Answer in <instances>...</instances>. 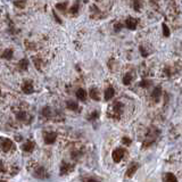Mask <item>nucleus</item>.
<instances>
[{
  "mask_svg": "<svg viewBox=\"0 0 182 182\" xmlns=\"http://www.w3.org/2000/svg\"><path fill=\"white\" fill-rule=\"evenodd\" d=\"M114 93H115V91L112 87H108L106 91H105V100H110L112 98L114 97Z\"/></svg>",
  "mask_w": 182,
  "mask_h": 182,
  "instance_id": "9",
  "label": "nucleus"
},
{
  "mask_svg": "<svg viewBox=\"0 0 182 182\" xmlns=\"http://www.w3.org/2000/svg\"><path fill=\"white\" fill-rule=\"evenodd\" d=\"M85 182H100V181L97 180V179H93V178H89V179H87V181Z\"/></svg>",
  "mask_w": 182,
  "mask_h": 182,
  "instance_id": "27",
  "label": "nucleus"
},
{
  "mask_svg": "<svg viewBox=\"0 0 182 182\" xmlns=\"http://www.w3.org/2000/svg\"><path fill=\"white\" fill-rule=\"evenodd\" d=\"M18 66H19V68L23 69V71H26L28 67V60L26 58H23V59H21L19 63H18Z\"/></svg>",
  "mask_w": 182,
  "mask_h": 182,
  "instance_id": "14",
  "label": "nucleus"
},
{
  "mask_svg": "<svg viewBox=\"0 0 182 182\" xmlns=\"http://www.w3.org/2000/svg\"><path fill=\"white\" fill-rule=\"evenodd\" d=\"M149 83H150V82H148V81H142L141 83H140V85H141V87H147V85H149Z\"/></svg>",
  "mask_w": 182,
  "mask_h": 182,
  "instance_id": "28",
  "label": "nucleus"
},
{
  "mask_svg": "<svg viewBox=\"0 0 182 182\" xmlns=\"http://www.w3.org/2000/svg\"><path fill=\"white\" fill-rule=\"evenodd\" d=\"M122 28H123V25H122L121 23H117V24H115V30H116V31H119V30H121Z\"/></svg>",
  "mask_w": 182,
  "mask_h": 182,
  "instance_id": "26",
  "label": "nucleus"
},
{
  "mask_svg": "<svg viewBox=\"0 0 182 182\" xmlns=\"http://www.w3.org/2000/svg\"><path fill=\"white\" fill-rule=\"evenodd\" d=\"M33 148H34L33 141H28V142H25V143L23 145L22 149L24 150V151H26V153H31V151L33 150Z\"/></svg>",
  "mask_w": 182,
  "mask_h": 182,
  "instance_id": "8",
  "label": "nucleus"
},
{
  "mask_svg": "<svg viewBox=\"0 0 182 182\" xmlns=\"http://www.w3.org/2000/svg\"><path fill=\"white\" fill-rule=\"evenodd\" d=\"M1 171H4V165H2V163L0 162V172H1Z\"/></svg>",
  "mask_w": 182,
  "mask_h": 182,
  "instance_id": "30",
  "label": "nucleus"
},
{
  "mask_svg": "<svg viewBox=\"0 0 182 182\" xmlns=\"http://www.w3.org/2000/svg\"><path fill=\"white\" fill-rule=\"evenodd\" d=\"M78 10H79V2H76V4L71 8V13H72V14H75Z\"/></svg>",
  "mask_w": 182,
  "mask_h": 182,
  "instance_id": "22",
  "label": "nucleus"
},
{
  "mask_svg": "<svg viewBox=\"0 0 182 182\" xmlns=\"http://www.w3.org/2000/svg\"><path fill=\"white\" fill-rule=\"evenodd\" d=\"M2 57L5 58V59H10L11 57H13V50L11 49H6L4 51V54H2Z\"/></svg>",
  "mask_w": 182,
  "mask_h": 182,
  "instance_id": "15",
  "label": "nucleus"
},
{
  "mask_svg": "<svg viewBox=\"0 0 182 182\" xmlns=\"http://www.w3.org/2000/svg\"><path fill=\"white\" fill-rule=\"evenodd\" d=\"M136 170H138V165L136 164H133L132 166H130L129 170L126 171V176H128V178H132V176L136 174Z\"/></svg>",
  "mask_w": 182,
  "mask_h": 182,
  "instance_id": "10",
  "label": "nucleus"
},
{
  "mask_svg": "<svg viewBox=\"0 0 182 182\" xmlns=\"http://www.w3.org/2000/svg\"><path fill=\"white\" fill-rule=\"evenodd\" d=\"M42 114H43L45 116H49V114H50V108H49V107L43 108V110H42Z\"/></svg>",
  "mask_w": 182,
  "mask_h": 182,
  "instance_id": "24",
  "label": "nucleus"
},
{
  "mask_svg": "<svg viewBox=\"0 0 182 182\" xmlns=\"http://www.w3.org/2000/svg\"><path fill=\"white\" fill-rule=\"evenodd\" d=\"M54 16H55V18H56V19H57V22H58V23H62V21H60V18H59V17L57 16V14H56V13H55V11H54Z\"/></svg>",
  "mask_w": 182,
  "mask_h": 182,
  "instance_id": "29",
  "label": "nucleus"
},
{
  "mask_svg": "<svg viewBox=\"0 0 182 182\" xmlns=\"http://www.w3.org/2000/svg\"><path fill=\"white\" fill-rule=\"evenodd\" d=\"M69 169H72V166L71 165H68V164H64L62 166V171H60V174H65V173H67V172H69Z\"/></svg>",
  "mask_w": 182,
  "mask_h": 182,
  "instance_id": "17",
  "label": "nucleus"
},
{
  "mask_svg": "<svg viewBox=\"0 0 182 182\" xmlns=\"http://www.w3.org/2000/svg\"><path fill=\"white\" fill-rule=\"evenodd\" d=\"M45 142L48 143V145H51L54 142L56 141V138H57V133L56 132H46L45 133Z\"/></svg>",
  "mask_w": 182,
  "mask_h": 182,
  "instance_id": "2",
  "label": "nucleus"
},
{
  "mask_svg": "<svg viewBox=\"0 0 182 182\" xmlns=\"http://www.w3.org/2000/svg\"><path fill=\"white\" fill-rule=\"evenodd\" d=\"M131 82V75L130 74H126L124 76V79H123V83H124L125 85H129Z\"/></svg>",
  "mask_w": 182,
  "mask_h": 182,
  "instance_id": "19",
  "label": "nucleus"
},
{
  "mask_svg": "<svg viewBox=\"0 0 182 182\" xmlns=\"http://www.w3.org/2000/svg\"><path fill=\"white\" fill-rule=\"evenodd\" d=\"M90 97L93 99V100H100V96H99V92H98V89L97 88H92L90 90Z\"/></svg>",
  "mask_w": 182,
  "mask_h": 182,
  "instance_id": "11",
  "label": "nucleus"
},
{
  "mask_svg": "<svg viewBox=\"0 0 182 182\" xmlns=\"http://www.w3.org/2000/svg\"><path fill=\"white\" fill-rule=\"evenodd\" d=\"M160 93H162V88H160V87L155 88V90L153 91V95H151L154 101H156V102L158 101L159 98H160Z\"/></svg>",
  "mask_w": 182,
  "mask_h": 182,
  "instance_id": "6",
  "label": "nucleus"
},
{
  "mask_svg": "<svg viewBox=\"0 0 182 182\" xmlns=\"http://www.w3.org/2000/svg\"><path fill=\"white\" fill-rule=\"evenodd\" d=\"M35 176L39 178V179H46V178H48V174H47V172L43 167H39L35 171Z\"/></svg>",
  "mask_w": 182,
  "mask_h": 182,
  "instance_id": "7",
  "label": "nucleus"
},
{
  "mask_svg": "<svg viewBox=\"0 0 182 182\" xmlns=\"http://www.w3.org/2000/svg\"><path fill=\"white\" fill-rule=\"evenodd\" d=\"M76 97L79 98L80 100L84 101L85 99H87V91L84 89H79V90L76 91Z\"/></svg>",
  "mask_w": 182,
  "mask_h": 182,
  "instance_id": "12",
  "label": "nucleus"
},
{
  "mask_svg": "<svg viewBox=\"0 0 182 182\" xmlns=\"http://www.w3.org/2000/svg\"><path fill=\"white\" fill-rule=\"evenodd\" d=\"M126 28H130V30H136V25H138V21H136V18H133V17H129L128 19H126Z\"/></svg>",
  "mask_w": 182,
  "mask_h": 182,
  "instance_id": "4",
  "label": "nucleus"
},
{
  "mask_svg": "<svg viewBox=\"0 0 182 182\" xmlns=\"http://www.w3.org/2000/svg\"><path fill=\"white\" fill-rule=\"evenodd\" d=\"M112 157H113V160L115 163H119V162H121V159L124 157V150L122 148H116L112 154Z\"/></svg>",
  "mask_w": 182,
  "mask_h": 182,
  "instance_id": "1",
  "label": "nucleus"
},
{
  "mask_svg": "<svg viewBox=\"0 0 182 182\" xmlns=\"http://www.w3.org/2000/svg\"><path fill=\"white\" fill-rule=\"evenodd\" d=\"M66 7H67V2H63V4H57L56 5V8L60 11L66 10Z\"/></svg>",
  "mask_w": 182,
  "mask_h": 182,
  "instance_id": "18",
  "label": "nucleus"
},
{
  "mask_svg": "<svg viewBox=\"0 0 182 182\" xmlns=\"http://www.w3.org/2000/svg\"><path fill=\"white\" fill-rule=\"evenodd\" d=\"M164 182H178V180L173 173H166L164 176Z\"/></svg>",
  "mask_w": 182,
  "mask_h": 182,
  "instance_id": "13",
  "label": "nucleus"
},
{
  "mask_svg": "<svg viewBox=\"0 0 182 182\" xmlns=\"http://www.w3.org/2000/svg\"><path fill=\"white\" fill-rule=\"evenodd\" d=\"M67 108L72 109V110H76L79 108V106L75 101H67Z\"/></svg>",
  "mask_w": 182,
  "mask_h": 182,
  "instance_id": "16",
  "label": "nucleus"
},
{
  "mask_svg": "<svg viewBox=\"0 0 182 182\" xmlns=\"http://www.w3.org/2000/svg\"><path fill=\"white\" fill-rule=\"evenodd\" d=\"M133 1H134V6H133V7H134V10H139V9H140V7H141V4H140V0H133Z\"/></svg>",
  "mask_w": 182,
  "mask_h": 182,
  "instance_id": "20",
  "label": "nucleus"
},
{
  "mask_svg": "<svg viewBox=\"0 0 182 182\" xmlns=\"http://www.w3.org/2000/svg\"><path fill=\"white\" fill-rule=\"evenodd\" d=\"M22 90L24 93H28V95H30V93H32L34 91L33 89V85H32V83L31 82H25L24 84H23L22 87Z\"/></svg>",
  "mask_w": 182,
  "mask_h": 182,
  "instance_id": "5",
  "label": "nucleus"
},
{
  "mask_svg": "<svg viewBox=\"0 0 182 182\" xmlns=\"http://www.w3.org/2000/svg\"><path fill=\"white\" fill-rule=\"evenodd\" d=\"M123 143H124V145H126V146H129V145H130L131 143V140L130 139H129V138H123Z\"/></svg>",
  "mask_w": 182,
  "mask_h": 182,
  "instance_id": "25",
  "label": "nucleus"
},
{
  "mask_svg": "<svg viewBox=\"0 0 182 182\" xmlns=\"http://www.w3.org/2000/svg\"><path fill=\"white\" fill-rule=\"evenodd\" d=\"M17 119H22V121H23V119H26V114L24 113V112H21V113H18V114H17Z\"/></svg>",
  "mask_w": 182,
  "mask_h": 182,
  "instance_id": "23",
  "label": "nucleus"
},
{
  "mask_svg": "<svg viewBox=\"0 0 182 182\" xmlns=\"http://www.w3.org/2000/svg\"><path fill=\"white\" fill-rule=\"evenodd\" d=\"M163 33H164V37H169L170 35V30H169V28L165 24H163Z\"/></svg>",
  "mask_w": 182,
  "mask_h": 182,
  "instance_id": "21",
  "label": "nucleus"
},
{
  "mask_svg": "<svg viewBox=\"0 0 182 182\" xmlns=\"http://www.w3.org/2000/svg\"><path fill=\"white\" fill-rule=\"evenodd\" d=\"M11 148H13V141L10 139H2V142H1V149L4 151H9Z\"/></svg>",
  "mask_w": 182,
  "mask_h": 182,
  "instance_id": "3",
  "label": "nucleus"
}]
</instances>
